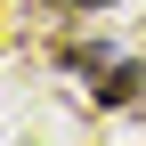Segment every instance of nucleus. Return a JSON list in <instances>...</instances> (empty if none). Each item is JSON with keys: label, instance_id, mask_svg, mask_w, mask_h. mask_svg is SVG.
<instances>
[{"label": "nucleus", "instance_id": "f257e3e1", "mask_svg": "<svg viewBox=\"0 0 146 146\" xmlns=\"http://www.w3.org/2000/svg\"><path fill=\"white\" fill-rule=\"evenodd\" d=\"M89 98H98V106H130V98H138V65H130V57H106Z\"/></svg>", "mask_w": 146, "mask_h": 146}, {"label": "nucleus", "instance_id": "f03ea898", "mask_svg": "<svg viewBox=\"0 0 146 146\" xmlns=\"http://www.w3.org/2000/svg\"><path fill=\"white\" fill-rule=\"evenodd\" d=\"M57 8H106V0H57Z\"/></svg>", "mask_w": 146, "mask_h": 146}]
</instances>
